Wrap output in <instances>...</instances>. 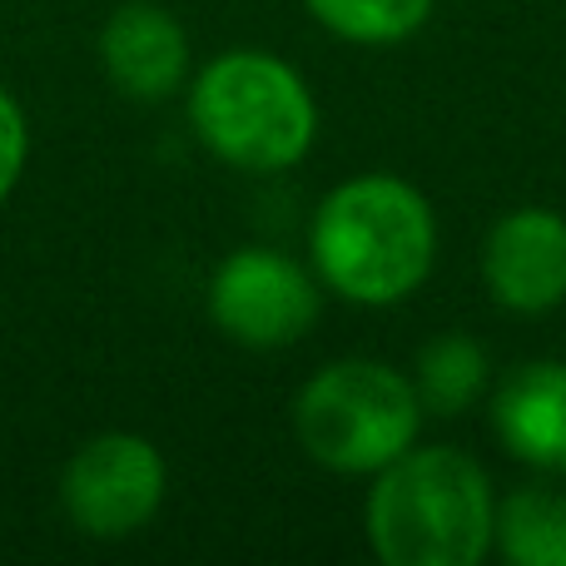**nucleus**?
Wrapping results in <instances>:
<instances>
[{
    "label": "nucleus",
    "mask_w": 566,
    "mask_h": 566,
    "mask_svg": "<svg viewBox=\"0 0 566 566\" xmlns=\"http://www.w3.org/2000/svg\"><path fill=\"white\" fill-rule=\"evenodd\" d=\"M308 264L333 298L358 308H392L432 279L438 214L428 195L402 175H353L313 209Z\"/></svg>",
    "instance_id": "nucleus-1"
},
{
    "label": "nucleus",
    "mask_w": 566,
    "mask_h": 566,
    "mask_svg": "<svg viewBox=\"0 0 566 566\" xmlns=\"http://www.w3.org/2000/svg\"><path fill=\"white\" fill-rule=\"evenodd\" d=\"M497 488L472 452L412 442L373 472L363 532L382 566H478L492 552Z\"/></svg>",
    "instance_id": "nucleus-2"
},
{
    "label": "nucleus",
    "mask_w": 566,
    "mask_h": 566,
    "mask_svg": "<svg viewBox=\"0 0 566 566\" xmlns=\"http://www.w3.org/2000/svg\"><path fill=\"white\" fill-rule=\"evenodd\" d=\"M185 109L195 139L229 169L283 175L318 139V99L308 80L274 50L234 45L189 75Z\"/></svg>",
    "instance_id": "nucleus-3"
},
{
    "label": "nucleus",
    "mask_w": 566,
    "mask_h": 566,
    "mask_svg": "<svg viewBox=\"0 0 566 566\" xmlns=\"http://www.w3.org/2000/svg\"><path fill=\"white\" fill-rule=\"evenodd\" d=\"M418 388L382 358H338L293 398V438L303 458L338 478H373L422 432Z\"/></svg>",
    "instance_id": "nucleus-4"
},
{
    "label": "nucleus",
    "mask_w": 566,
    "mask_h": 566,
    "mask_svg": "<svg viewBox=\"0 0 566 566\" xmlns=\"http://www.w3.org/2000/svg\"><path fill=\"white\" fill-rule=\"evenodd\" d=\"M169 497L165 452L145 432L109 428L70 452L60 472V512L90 542L139 537Z\"/></svg>",
    "instance_id": "nucleus-5"
},
{
    "label": "nucleus",
    "mask_w": 566,
    "mask_h": 566,
    "mask_svg": "<svg viewBox=\"0 0 566 566\" xmlns=\"http://www.w3.org/2000/svg\"><path fill=\"white\" fill-rule=\"evenodd\" d=\"M323 293L328 289L318 283L313 264H298L269 244H244L219 259L205 289V308L229 343L274 353L308 338L323 313Z\"/></svg>",
    "instance_id": "nucleus-6"
},
{
    "label": "nucleus",
    "mask_w": 566,
    "mask_h": 566,
    "mask_svg": "<svg viewBox=\"0 0 566 566\" xmlns=\"http://www.w3.org/2000/svg\"><path fill=\"white\" fill-rule=\"evenodd\" d=\"M482 289L497 308L537 318L566 303V219L547 205L507 209L482 239Z\"/></svg>",
    "instance_id": "nucleus-7"
},
{
    "label": "nucleus",
    "mask_w": 566,
    "mask_h": 566,
    "mask_svg": "<svg viewBox=\"0 0 566 566\" xmlns=\"http://www.w3.org/2000/svg\"><path fill=\"white\" fill-rule=\"evenodd\" d=\"M99 70L135 105H165L185 95L195 75L185 20L159 0H119L99 25Z\"/></svg>",
    "instance_id": "nucleus-8"
},
{
    "label": "nucleus",
    "mask_w": 566,
    "mask_h": 566,
    "mask_svg": "<svg viewBox=\"0 0 566 566\" xmlns=\"http://www.w3.org/2000/svg\"><path fill=\"white\" fill-rule=\"evenodd\" d=\"M488 422L512 462L566 478V363L532 358L507 368L488 392Z\"/></svg>",
    "instance_id": "nucleus-9"
},
{
    "label": "nucleus",
    "mask_w": 566,
    "mask_h": 566,
    "mask_svg": "<svg viewBox=\"0 0 566 566\" xmlns=\"http://www.w3.org/2000/svg\"><path fill=\"white\" fill-rule=\"evenodd\" d=\"M412 388L422 412L432 418H462L492 392V358L472 333H438L412 358Z\"/></svg>",
    "instance_id": "nucleus-10"
},
{
    "label": "nucleus",
    "mask_w": 566,
    "mask_h": 566,
    "mask_svg": "<svg viewBox=\"0 0 566 566\" xmlns=\"http://www.w3.org/2000/svg\"><path fill=\"white\" fill-rule=\"evenodd\" d=\"M492 552L512 566H566V492L552 482L497 497Z\"/></svg>",
    "instance_id": "nucleus-11"
},
{
    "label": "nucleus",
    "mask_w": 566,
    "mask_h": 566,
    "mask_svg": "<svg viewBox=\"0 0 566 566\" xmlns=\"http://www.w3.org/2000/svg\"><path fill=\"white\" fill-rule=\"evenodd\" d=\"M438 0H303L328 35L348 45H402L432 20Z\"/></svg>",
    "instance_id": "nucleus-12"
},
{
    "label": "nucleus",
    "mask_w": 566,
    "mask_h": 566,
    "mask_svg": "<svg viewBox=\"0 0 566 566\" xmlns=\"http://www.w3.org/2000/svg\"><path fill=\"white\" fill-rule=\"evenodd\" d=\"M25 165H30V119L20 109V99L0 85V205L15 195Z\"/></svg>",
    "instance_id": "nucleus-13"
}]
</instances>
